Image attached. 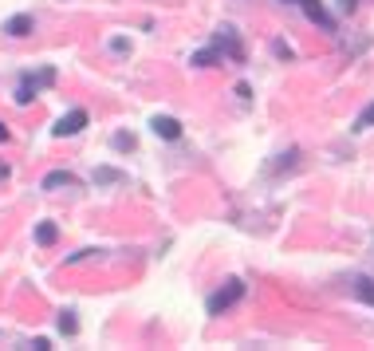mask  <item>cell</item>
<instances>
[{"label":"cell","mask_w":374,"mask_h":351,"mask_svg":"<svg viewBox=\"0 0 374 351\" xmlns=\"http://www.w3.org/2000/svg\"><path fill=\"white\" fill-rule=\"evenodd\" d=\"M9 32H12V36H28V32H32V20H28V16L9 20Z\"/></svg>","instance_id":"ba28073f"},{"label":"cell","mask_w":374,"mask_h":351,"mask_svg":"<svg viewBox=\"0 0 374 351\" xmlns=\"http://www.w3.org/2000/svg\"><path fill=\"white\" fill-rule=\"evenodd\" d=\"M32 99H36V95H32V83H24V87L16 91V103H32Z\"/></svg>","instance_id":"30bf717a"},{"label":"cell","mask_w":374,"mask_h":351,"mask_svg":"<svg viewBox=\"0 0 374 351\" xmlns=\"http://www.w3.org/2000/svg\"><path fill=\"white\" fill-rule=\"evenodd\" d=\"M75 328H79V324H75V316H71V312H63V316H60V332H68V335H71Z\"/></svg>","instance_id":"9c48e42d"},{"label":"cell","mask_w":374,"mask_h":351,"mask_svg":"<svg viewBox=\"0 0 374 351\" xmlns=\"http://www.w3.org/2000/svg\"><path fill=\"white\" fill-rule=\"evenodd\" d=\"M358 127H374V103H370V107H366V111H363V115H358Z\"/></svg>","instance_id":"8fae6325"},{"label":"cell","mask_w":374,"mask_h":351,"mask_svg":"<svg viewBox=\"0 0 374 351\" xmlns=\"http://www.w3.org/2000/svg\"><path fill=\"white\" fill-rule=\"evenodd\" d=\"M355 296H358V300H366V304H370V308H374V281H366V276H358V281H355Z\"/></svg>","instance_id":"52a82bcc"},{"label":"cell","mask_w":374,"mask_h":351,"mask_svg":"<svg viewBox=\"0 0 374 351\" xmlns=\"http://www.w3.org/2000/svg\"><path fill=\"white\" fill-rule=\"evenodd\" d=\"M60 186H75V178H71L68 170H55V174L43 178V189H60Z\"/></svg>","instance_id":"8992f818"},{"label":"cell","mask_w":374,"mask_h":351,"mask_svg":"<svg viewBox=\"0 0 374 351\" xmlns=\"http://www.w3.org/2000/svg\"><path fill=\"white\" fill-rule=\"evenodd\" d=\"M83 127H87V111H71V115H63V119L51 127V135H55V138H68V135H79Z\"/></svg>","instance_id":"7a4b0ae2"},{"label":"cell","mask_w":374,"mask_h":351,"mask_svg":"<svg viewBox=\"0 0 374 351\" xmlns=\"http://www.w3.org/2000/svg\"><path fill=\"white\" fill-rule=\"evenodd\" d=\"M154 135H158V138H178L181 135V122L178 119H162V115H158V119H154Z\"/></svg>","instance_id":"277c9868"},{"label":"cell","mask_w":374,"mask_h":351,"mask_svg":"<svg viewBox=\"0 0 374 351\" xmlns=\"http://www.w3.org/2000/svg\"><path fill=\"white\" fill-rule=\"evenodd\" d=\"M193 63H197V68H209V63H213V52H197Z\"/></svg>","instance_id":"7c38bea8"},{"label":"cell","mask_w":374,"mask_h":351,"mask_svg":"<svg viewBox=\"0 0 374 351\" xmlns=\"http://www.w3.org/2000/svg\"><path fill=\"white\" fill-rule=\"evenodd\" d=\"M0 142H9V127L4 122H0Z\"/></svg>","instance_id":"4fadbf2b"},{"label":"cell","mask_w":374,"mask_h":351,"mask_svg":"<svg viewBox=\"0 0 374 351\" xmlns=\"http://www.w3.org/2000/svg\"><path fill=\"white\" fill-rule=\"evenodd\" d=\"M240 296H245V284H240V281H229L221 292H213V296H209V312H213V316H221V312L229 308V304H237Z\"/></svg>","instance_id":"6da1fadb"},{"label":"cell","mask_w":374,"mask_h":351,"mask_svg":"<svg viewBox=\"0 0 374 351\" xmlns=\"http://www.w3.org/2000/svg\"><path fill=\"white\" fill-rule=\"evenodd\" d=\"M55 237H60V229H55L51 221H40V225H36V241H40V245H55Z\"/></svg>","instance_id":"5b68a950"},{"label":"cell","mask_w":374,"mask_h":351,"mask_svg":"<svg viewBox=\"0 0 374 351\" xmlns=\"http://www.w3.org/2000/svg\"><path fill=\"white\" fill-rule=\"evenodd\" d=\"M299 9L307 12V20H311V24L327 28V32H331V28H335V20L327 16V9H324V4H319V0H299Z\"/></svg>","instance_id":"3957f363"}]
</instances>
